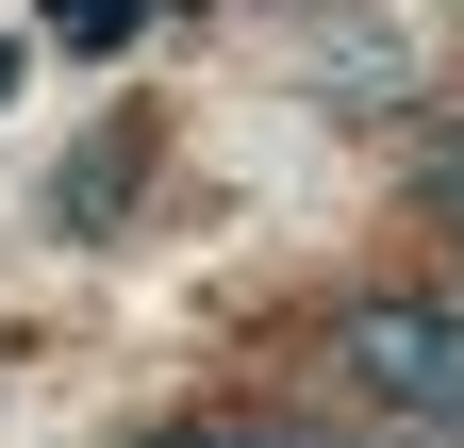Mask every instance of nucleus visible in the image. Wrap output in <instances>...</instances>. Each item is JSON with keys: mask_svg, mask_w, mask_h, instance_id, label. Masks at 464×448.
Here are the masks:
<instances>
[{"mask_svg": "<svg viewBox=\"0 0 464 448\" xmlns=\"http://www.w3.org/2000/svg\"><path fill=\"white\" fill-rule=\"evenodd\" d=\"M332 365L382 432H431L464 448V283H415V299H348L332 316Z\"/></svg>", "mask_w": 464, "mask_h": 448, "instance_id": "obj_1", "label": "nucleus"}, {"mask_svg": "<svg viewBox=\"0 0 464 448\" xmlns=\"http://www.w3.org/2000/svg\"><path fill=\"white\" fill-rule=\"evenodd\" d=\"M133 166H150V133H133V117H116V133H83V166L50 183V216H67V233H100V216L133 200Z\"/></svg>", "mask_w": 464, "mask_h": 448, "instance_id": "obj_2", "label": "nucleus"}, {"mask_svg": "<svg viewBox=\"0 0 464 448\" xmlns=\"http://www.w3.org/2000/svg\"><path fill=\"white\" fill-rule=\"evenodd\" d=\"M34 34H50V50H133L150 0H34Z\"/></svg>", "mask_w": 464, "mask_h": 448, "instance_id": "obj_3", "label": "nucleus"}, {"mask_svg": "<svg viewBox=\"0 0 464 448\" xmlns=\"http://www.w3.org/2000/svg\"><path fill=\"white\" fill-rule=\"evenodd\" d=\"M415 216H431V233H464V117L415 150Z\"/></svg>", "mask_w": 464, "mask_h": 448, "instance_id": "obj_4", "label": "nucleus"}]
</instances>
